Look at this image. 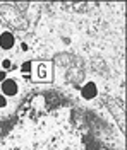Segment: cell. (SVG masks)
Masks as SVG:
<instances>
[{
    "mask_svg": "<svg viewBox=\"0 0 127 150\" xmlns=\"http://www.w3.org/2000/svg\"><path fill=\"white\" fill-rule=\"evenodd\" d=\"M2 94L4 96H16L17 94V82L12 79H5L2 82Z\"/></svg>",
    "mask_w": 127,
    "mask_h": 150,
    "instance_id": "1",
    "label": "cell"
},
{
    "mask_svg": "<svg viewBox=\"0 0 127 150\" xmlns=\"http://www.w3.org/2000/svg\"><path fill=\"white\" fill-rule=\"evenodd\" d=\"M12 46H14V36L10 33H2L0 34V48L10 50Z\"/></svg>",
    "mask_w": 127,
    "mask_h": 150,
    "instance_id": "2",
    "label": "cell"
},
{
    "mask_svg": "<svg viewBox=\"0 0 127 150\" xmlns=\"http://www.w3.org/2000/svg\"><path fill=\"white\" fill-rule=\"evenodd\" d=\"M95 96H96V85L93 84V82L86 84V87L83 89V97L84 99H93Z\"/></svg>",
    "mask_w": 127,
    "mask_h": 150,
    "instance_id": "3",
    "label": "cell"
},
{
    "mask_svg": "<svg viewBox=\"0 0 127 150\" xmlns=\"http://www.w3.org/2000/svg\"><path fill=\"white\" fill-rule=\"evenodd\" d=\"M5 106H7V99H5V96H4V94H0V109H2V108H5Z\"/></svg>",
    "mask_w": 127,
    "mask_h": 150,
    "instance_id": "4",
    "label": "cell"
},
{
    "mask_svg": "<svg viewBox=\"0 0 127 150\" xmlns=\"http://www.w3.org/2000/svg\"><path fill=\"white\" fill-rule=\"evenodd\" d=\"M22 72H31V62H26V63H22Z\"/></svg>",
    "mask_w": 127,
    "mask_h": 150,
    "instance_id": "5",
    "label": "cell"
},
{
    "mask_svg": "<svg viewBox=\"0 0 127 150\" xmlns=\"http://www.w3.org/2000/svg\"><path fill=\"white\" fill-rule=\"evenodd\" d=\"M2 67H4V72H5V70H9V68H10V60H4Z\"/></svg>",
    "mask_w": 127,
    "mask_h": 150,
    "instance_id": "6",
    "label": "cell"
},
{
    "mask_svg": "<svg viewBox=\"0 0 127 150\" xmlns=\"http://www.w3.org/2000/svg\"><path fill=\"white\" fill-rule=\"evenodd\" d=\"M5 79H7V77H5V72H4V70H0V82H4Z\"/></svg>",
    "mask_w": 127,
    "mask_h": 150,
    "instance_id": "7",
    "label": "cell"
}]
</instances>
